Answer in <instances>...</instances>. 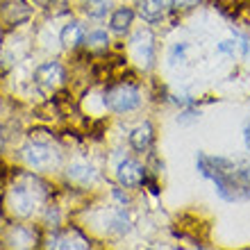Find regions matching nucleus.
I'll return each instance as SVG.
<instances>
[{"label": "nucleus", "instance_id": "nucleus-1", "mask_svg": "<svg viewBox=\"0 0 250 250\" xmlns=\"http://www.w3.org/2000/svg\"><path fill=\"white\" fill-rule=\"evenodd\" d=\"M216 185V193L228 203H241V200H250V164L232 168L228 175L214 182Z\"/></svg>", "mask_w": 250, "mask_h": 250}, {"label": "nucleus", "instance_id": "nucleus-2", "mask_svg": "<svg viewBox=\"0 0 250 250\" xmlns=\"http://www.w3.org/2000/svg\"><path fill=\"white\" fill-rule=\"evenodd\" d=\"M43 198H46V191L41 189V185L37 180L23 178V182H19V185L12 189V193H9V205H12L14 214L27 216V214H32L34 207H37Z\"/></svg>", "mask_w": 250, "mask_h": 250}, {"label": "nucleus", "instance_id": "nucleus-3", "mask_svg": "<svg viewBox=\"0 0 250 250\" xmlns=\"http://www.w3.org/2000/svg\"><path fill=\"white\" fill-rule=\"evenodd\" d=\"M141 105V93L132 84H116L105 91V107L116 114L132 112Z\"/></svg>", "mask_w": 250, "mask_h": 250}, {"label": "nucleus", "instance_id": "nucleus-4", "mask_svg": "<svg viewBox=\"0 0 250 250\" xmlns=\"http://www.w3.org/2000/svg\"><path fill=\"white\" fill-rule=\"evenodd\" d=\"M196 164H198V171L203 173L207 180H211V182H216L223 175H228L232 168H237L234 159L221 157V155H205V152H198Z\"/></svg>", "mask_w": 250, "mask_h": 250}, {"label": "nucleus", "instance_id": "nucleus-5", "mask_svg": "<svg viewBox=\"0 0 250 250\" xmlns=\"http://www.w3.org/2000/svg\"><path fill=\"white\" fill-rule=\"evenodd\" d=\"M23 157H25V162L32 168H39V171H43V168H50V166L57 164V152L50 148V146L46 144H30L23 148Z\"/></svg>", "mask_w": 250, "mask_h": 250}, {"label": "nucleus", "instance_id": "nucleus-6", "mask_svg": "<svg viewBox=\"0 0 250 250\" xmlns=\"http://www.w3.org/2000/svg\"><path fill=\"white\" fill-rule=\"evenodd\" d=\"M34 80L43 89H55V86H60L64 82V68L57 62H46L34 71Z\"/></svg>", "mask_w": 250, "mask_h": 250}, {"label": "nucleus", "instance_id": "nucleus-7", "mask_svg": "<svg viewBox=\"0 0 250 250\" xmlns=\"http://www.w3.org/2000/svg\"><path fill=\"white\" fill-rule=\"evenodd\" d=\"M144 168H141V164L139 162H134V159H123L119 166H116V178H119V182L123 187H127V189H132V187H139L141 182H144Z\"/></svg>", "mask_w": 250, "mask_h": 250}, {"label": "nucleus", "instance_id": "nucleus-8", "mask_svg": "<svg viewBox=\"0 0 250 250\" xmlns=\"http://www.w3.org/2000/svg\"><path fill=\"white\" fill-rule=\"evenodd\" d=\"M50 248H89V241L78 230H66L50 237Z\"/></svg>", "mask_w": 250, "mask_h": 250}, {"label": "nucleus", "instance_id": "nucleus-9", "mask_svg": "<svg viewBox=\"0 0 250 250\" xmlns=\"http://www.w3.org/2000/svg\"><path fill=\"white\" fill-rule=\"evenodd\" d=\"M2 14L9 23H21L30 16V5L25 0H2Z\"/></svg>", "mask_w": 250, "mask_h": 250}, {"label": "nucleus", "instance_id": "nucleus-10", "mask_svg": "<svg viewBox=\"0 0 250 250\" xmlns=\"http://www.w3.org/2000/svg\"><path fill=\"white\" fill-rule=\"evenodd\" d=\"M152 139H155V134H152V125L150 123H141L139 127H134L130 134V144L134 150H148L152 146Z\"/></svg>", "mask_w": 250, "mask_h": 250}, {"label": "nucleus", "instance_id": "nucleus-11", "mask_svg": "<svg viewBox=\"0 0 250 250\" xmlns=\"http://www.w3.org/2000/svg\"><path fill=\"white\" fill-rule=\"evenodd\" d=\"M132 19H134V12H132L130 7H119V9L112 14V19H109V27H112V32L125 34L127 30H130V25H132Z\"/></svg>", "mask_w": 250, "mask_h": 250}, {"label": "nucleus", "instance_id": "nucleus-12", "mask_svg": "<svg viewBox=\"0 0 250 250\" xmlns=\"http://www.w3.org/2000/svg\"><path fill=\"white\" fill-rule=\"evenodd\" d=\"M60 39H62V43H64L66 48H75V46H80L82 41H84V32H82V25L80 23H68V25H64V30H62V34H60Z\"/></svg>", "mask_w": 250, "mask_h": 250}, {"label": "nucleus", "instance_id": "nucleus-13", "mask_svg": "<svg viewBox=\"0 0 250 250\" xmlns=\"http://www.w3.org/2000/svg\"><path fill=\"white\" fill-rule=\"evenodd\" d=\"M68 178L75 180V182H82V185H89V182H93V180H96V168H93V166H89V164L78 162V164L68 166Z\"/></svg>", "mask_w": 250, "mask_h": 250}, {"label": "nucleus", "instance_id": "nucleus-14", "mask_svg": "<svg viewBox=\"0 0 250 250\" xmlns=\"http://www.w3.org/2000/svg\"><path fill=\"white\" fill-rule=\"evenodd\" d=\"M171 0H144L141 2V14H144L146 19H157V16H162L166 9V5H168Z\"/></svg>", "mask_w": 250, "mask_h": 250}, {"label": "nucleus", "instance_id": "nucleus-15", "mask_svg": "<svg viewBox=\"0 0 250 250\" xmlns=\"http://www.w3.org/2000/svg\"><path fill=\"white\" fill-rule=\"evenodd\" d=\"M107 9H109V0H86V14L93 19L105 16Z\"/></svg>", "mask_w": 250, "mask_h": 250}, {"label": "nucleus", "instance_id": "nucleus-16", "mask_svg": "<svg viewBox=\"0 0 250 250\" xmlns=\"http://www.w3.org/2000/svg\"><path fill=\"white\" fill-rule=\"evenodd\" d=\"M84 41H86V46H89V48H103V46H107V43H109V37H107V32L96 30V32L86 34Z\"/></svg>", "mask_w": 250, "mask_h": 250}, {"label": "nucleus", "instance_id": "nucleus-17", "mask_svg": "<svg viewBox=\"0 0 250 250\" xmlns=\"http://www.w3.org/2000/svg\"><path fill=\"white\" fill-rule=\"evenodd\" d=\"M200 0H171V5L175 7V9H189V7L198 5Z\"/></svg>", "mask_w": 250, "mask_h": 250}, {"label": "nucleus", "instance_id": "nucleus-18", "mask_svg": "<svg viewBox=\"0 0 250 250\" xmlns=\"http://www.w3.org/2000/svg\"><path fill=\"white\" fill-rule=\"evenodd\" d=\"M244 141H246V148L250 150V121L246 123V127H244Z\"/></svg>", "mask_w": 250, "mask_h": 250}]
</instances>
